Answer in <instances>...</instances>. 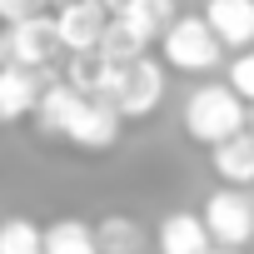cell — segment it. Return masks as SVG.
I'll return each mask as SVG.
<instances>
[{"instance_id":"6da1fadb","label":"cell","mask_w":254,"mask_h":254,"mask_svg":"<svg viewBox=\"0 0 254 254\" xmlns=\"http://www.w3.org/2000/svg\"><path fill=\"white\" fill-rule=\"evenodd\" d=\"M180 125H185V135H190L194 145L219 150L224 140H234V135L249 130V110H244V100H239L224 80H204V85L190 90Z\"/></svg>"},{"instance_id":"7a4b0ae2","label":"cell","mask_w":254,"mask_h":254,"mask_svg":"<svg viewBox=\"0 0 254 254\" xmlns=\"http://www.w3.org/2000/svg\"><path fill=\"white\" fill-rule=\"evenodd\" d=\"M160 50H165V65L180 70V75H209V70L224 65V45L214 40V30L204 25V15H180L165 30Z\"/></svg>"},{"instance_id":"3957f363","label":"cell","mask_w":254,"mask_h":254,"mask_svg":"<svg viewBox=\"0 0 254 254\" xmlns=\"http://www.w3.org/2000/svg\"><path fill=\"white\" fill-rule=\"evenodd\" d=\"M165 100V65L140 55L130 65H120L115 70V85H110V105L120 110L125 125H135V120H150Z\"/></svg>"},{"instance_id":"277c9868","label":"cell","mask_w":254,"mask_h":254,"mask_svg":"<svg viewBox=\"0 0 254 254\" xmlns=\"http://www.w3.org/2000/svg\"><path fill=\"white\" fill-rule=\"evenodd\" d=\"M60 40H55V20L50 10L35 15V20H20V25H0V65L5 70H30V75H45L50 60H60Z\"/></svg>"},{"instance_id":"5b68a950","label":"cell","mask_w":254,"mask_h":254,"mask_svg":"<svg viewBox=\"0 0 254 254\" xmlns=\"http://www.w3.org/2000/svg\"><path fill=\"white\" fill-rule=\"evenodd\" d=\"M214 249H244L254 244V194L249 190H214L199 209Z\"/></svg>"},{"instance_id":"8992f818","label":"cell","mask_w":254,"mask_h":254,"mask_svg":"<svg viewBox=\"0 0 254 254\" xmlns=\"http://www.w3.org/2000/svg\"><path fill=\"white\" fill-rule=\"evenodd\" d=\"M50 20H55V40H60L65 55H95L115 15L100 0H65V5L50 10Z\"/></svg>"},{"instance_id":"52a82bcc","label":"cell","mask_w":254,"mask_h":254,"mask_svg":"<svg viewBox=\"0 0 254 254\" xmlns=\"http://www.w3.org/2000/svg\"><path fill=\"white\" fill-rule=\"evenodd\" d=\"M120 130H125V120H120V110L110 100H80L65 145L70 150H85V155H105V150H115Z\"/></svg>"},{"instance_id":"ba28073f","label":"cell","mask_w":254,"mask_h":254,"mask_svg":"<svg viewBox=\"0 0 254 254\" xmlns=\"http://www.w3.org/2000/svg\"><path fill=\"white\" fill-rule=\"evenodd\" d=\"M199 15L224 50H254V0H204Z\"/></svg>"},{"instance_id":"9c48e42d","label":"cell","mask_w":254,"mask_h":254,"mask_svg":"<svg viewBox=\"0 0 254 254\" xmlns=\"http://www.w3.org/2000/svg\"><path fill=\"white\" fill-rule=\"evenodd\" d=\"M80 90H70L65 80H50L45 90H40V100H35V115H30V130L40 135V140H60L65 145V135H70V125H75V110H80Z\"/></svg>"},{"instance_id":"30bf717a","label":"cell","mask_w":254,"mask_h":254,"mask_svg":"<svg viewBox=\"0 0 254 254\" xmlns=\"http://www.w3.org/2000/svg\"><path fill=\"white\" fill-rule=\"evenodd\" d=\"M155 244H160V254H209L214 249V239L194 209H170L155 229Z\"/></svg>"},{"instance_id":"8fae6325","label":"cell","mask_w":254,"mask_h":254,"mask_svg":"<svg viewBox=\"0 0 254 254\" xmlns=\"http://www.w3.org/2000/svg\"><path fill=\"white\" fill-rule=\"evenodd\" d=\"M50 80L45 75H30V70H5L0 65V130L5 125H20L35 115V100Z\"/></svg>"},{"instance_id":"7c38bea8","label":"cell","mask_w":254,"mask_h":254,"mask_svg":"<svg viewBox=\"0 0 254 254\" xmlns=\"http://www.w3.org/2000/svg\"><path fill=\"white\" fill-rule=\"evenodd\" d=\"M115 20L150 50V45L165 40V30L180 20V5H175V0H130L125 10H115Z\"/></svg>"},{"instance_id":"4fadbf2b","label":"cell","mask_w":254,"mask_h":254,"mask_svg":"<svg viewBox=\"0 0 254 254\" xmlns=\"http://www.w3.org/2000/svg\"><path fill=\"white\" fill-rule=\"evenodd\" d=\"M209 165L224 180V190H249L254 185V135L244 130V135L224 140L219 150H209Z\"/></svg>"},{"instance_id":"5bb4252c","label":"cell","mask_w":254,"mask_h":254,"mask_svg":"<svg viewBox=\"0 0 254 254\" xmlns=\"http://www.w3.org/2000/svg\"><path fill=\"white\" fill-rule=\"evenodd\" d=\"M95 244H100V254H140L145 229L130 214H105V219H95Z\"/></svg>"},{"instance_id":"9a60e30c","label":"cell","mask_w":254,"mask_h":254,"mask_svg":"<svg viewBox=\"0 0 254 254\" xmlns=\"http://www.w3.org/2000/svg\"><path fill=\"white\" fill-rule=\"evenodd\" d=\"M45 254H100L95 224H85V219H55L45 229Z\"/></svg>"},{"instance_id":"2e32d148","label":"cell","mask_w":254,"mask_h":254,"mask_svg":"<svg viewBox=\"0 0 254 254\" xmlns=\"http://www.w3.org/2000/svg\"><path fill=\"white\" fill-rule=\"evenodd\" d=\"M0 254H45V229L25 214L0 219Z\"/></svg>"},{"instance_id":"e0dca14e","label":"cell","mask_w":254,"mask_h":254,"mask_svg":"<svg viewBox=\"0 0 254 254\" xmlns=\"http://www.w3.org/2000/svg\"><path fill=\"white\" fill-rule=\"evenodd\" d=\"M224 85L244 100V105H254V50H239L234 60H229V75H224Z\"/></svg>"},{"instance_id":"ac0fdd59","label":"cell","mask_w":254,"mask_h":254,"mask_svg":"<svg viewBox=\"0 0 254 254\" xmlns=\"http://www.w3.org/2000/svg\"><path fill=\"white\" fill-rule=\"evenodd\" d=\"M45 10H50L45 0H0V25H20V20H35Z\"/></svg>"},{"instance_id":"d6986e66","label":"cell","mask_w":254,"mask_h":254,"mask_svg":"<svg viewBox=\"0 0 254 254\" xmlns=\"http://www.w3.org/2000/svg\"><path fill=\"white\" fill-rule=\"evenodd\" d=\"M100 5H105V10L115 15V10H125V5H130V0H100Z\"/></svg>"},{"instance_id":"ffe728a7","label":"cell","mask_w":254,"mask_h":254,"mask_svg":"<svg viewBox=\"0 0 254 254\" xmlns=\"http://www.w3.org/2000/svg\"><path fill=\"white\" fill-rule=\"evenodd\" d=\"M209 254H244V249H209Z\"/></svg>"},{"instance_id":"44dd1931","label":"cell","mask_w":254,"mask_h":254,"mask_svg":"<svg viewBox=\"0 0 254 254\" xmlns=\"http://www.w3.org/2000/svg\"><path fill=\"white\" fill-rule=\"evenodd\" d=\"M249 135H254V105H249Z\"/></svg>"},{"instance_id":"7402d4cb","label":"cell","mask_w":254,"mask_h":254,"mask_svg":"<svg viewBox=\"0 0 254 254\" xmlns=\"http://www.w3.org/2000/svg\"><path fill=\"white\" fill-rule=\"evenodd\" d=\"M45 5H50V10H55V5H65V0H45Z\"/></svg>"}]
</instances>
